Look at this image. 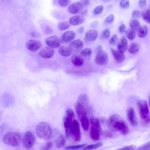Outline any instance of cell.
<instances>
[{"label":"cell","mask_w":150,"mask_h":150,"mask_svg":"<svg viewBox=\"0 0 150 150\" xmlns=\"http://www.w3.org/2000/svg\"><path fill=\"white\" fill-rule=\"evenodd\" d=\"M107 126L112 132L119 131L123 135H126L129 132V128L125 122L119 115L114 114L108 118Z\"/></svg>","instance_id":"cell-1"},{"label":"cell","mask_w":150,"mask_h":150,"mask_svg":"<svg viewBox=\"0 0 150 150\" xmlns=\"http://www.w3.org/2000/svg\"><path fill=\"white\" fill-rule=\"evenodd\" d=\"M89 97L86 93H82L79 97L74 108L79 119L83 116H87L88 112L91 109L89 106Z\"/></svg>","instance_id":"cell-2"},{"label":"cell","mask_w":150,"mask_h":150,"mask_svg":"<svg viewBox=\"0 0 150 150\" xmlns=\"http://www.w3.org/2000/svg\"><path fill=\"white\" fill-rule=\"evenodd\" d=\"M75 119V115L73 110L67 109L64 116L63 121L66 136L69 139H72V128L73 120Z\"/></svg>","instance_id":"cell-3"},{"label":"cell","mask_w":150,"mask_h":150,"mask_svg":"<svg viewBox=\"0 0 150 150\" xmlns=\"http://www.w3.org/2000/svg\"><path fill=\"white\" fill-rule=\"evenodd\" d=\"M36 131L38 136L43 140H48L52 137V129L50 124L46 122H39L36 125Z\"/></svg>","instance_id":"cell-4"},{"label":"cell","mask_w":150,"mask_h":150,"mask_svg":"<svg viewBox=\"0 0 150 150\" xmlns=\"http://www.w3.org/2000/svg\"><path fill=\"white\" fill-rule=\"evenodd\" d=\"M22 140L21 134L16 132H11L7 133L3 137V142L7 145L13 146H18Z\"/></svg>","instance_id":"cell-5"},{"label":"cell","mask_w":150,"mask_h":150,"mask_svg":"<svg viewBox=\"0 0 150 150\" xmlns=\"http://www.w3.org/2000/svg\"><path fill=\"white\" fill-rule=\"evenodd\" d=\"M137 104L140 116L144 121L149 117V115L147 102L145 100H140Z\"/></svg>","instance_id":"cell-6"},{"label":"cell","mask_w":150,"mask_h":150,"mask_svg":"<svg viewBox=\"0 0 150 150\" xmlns=\"http://www.w3.org/2000/svg\"><path fill=\"white\" fill-rule=\"evenodd\" d=\"M35 138L33 133L30 131H27L24 134L22 139L23 145L26 149L31 148L34 145Z\"/></svg>","instance_id":"cell-7"},{"label":"cell","mask_w":150,"mask_h":150,"mask_svg":"<svg viewBox=\"0 0 150 150\" xmlns=\"http://www.w3.org/2000/svg\"><path fill=\"white\" fill-rule=\"evenodd\" d=\"M127 120L130 125L133 127H135L138 125V120L134 109L132 108H128L126 112Z\"/></svg>","instance_id":"cell-8"},{"label":"cell","mask_w":150,"mask_h":150,"mask_svg":"<svg viewBox=\"0 0 150 150\" xmlns=\"http://www.w3.org/2000/svg\"><path fill=\"white\" fill-rule=\"evenodd\" d=\"M71 132L72 139L76 142L79 141L81 138L79 125V123L75 119L73 121Z\"/></svg>","instance_id":"cell-9"},{"label":"cell","mask_w":150,"mask_h":150,"mask_svg":"<svg viewBox=\"0 0 150 150\" xmlns=\"http://www.w3.org/2000/svg\"><path fill=\"white\" fill-rule=\"evenodd\" d=\"M108 59V56L107 53L103 50L97 54L95 61L97 64L103 65L107 63Z\"/></svg>","instance_id":"cell-10"},{"label":"cell","mask_w":150,"mask_h":150,"mask_svg":"<svg viewBox=\"0 0 150 150\" xmlns=\"http://www.w3.org/2000/svg\"><path fill=\"white\" fill-rule=\"evenodd\" d=\"M26 48L29 50L34 52L38 50L42 46L41 42L38 40L31 39L28 41L25 44Z\"/></svg>","instance_id":"cell-11"},{"label":"cell","mask_w":150,"mask_h":150,"mask_svg":"<svg viewBox=\"0 0 150 150\" xmlns=\"http://www.w3.org/2000/svg\"><path fill=\"white\" fill-rule=\"evenodd\" d=\"M83 46V42L80 39H77L72 42L69 47L72 53L79 52L82 49Z\"/></svg>","instance_id":"cell-12"},{"label":"cell","mask_w":150,"mask_h":150,"mask_svg":"<svg viewBox=\"0 0 150 150\" xmlns=\"http://www.w3.org/2000/svg\"><path fill=\"white\" fill-rule=\"evenodd\" d=\"M45 41L47 45L51 48H57L61 44L60 39L56 36H52L47 38Z\"/></svg>","instance_id":"cell-13"},{"label":"cell","mask_w":150,"mask_h":150,"mask_svg":"<svg viewBox=\"0 0 150 150\" xmlns=\"http://www.w3.org/2000/svg\"><path fill=\"white\" fill-rule=\"evenodd\" d=\"M54 51L50 47H44L40 50L39 54L42 57L47 59L52 57L54 55Z\"/></svg>","instance_id":"cell-14"},{"label":"cell","mask_w":150,"mask_h":150,"mask_svg":"<svg viewBox=\"0 0 150 150\" xmlns=\"http://www.w3.org/2000/svg\"><path fill=\"white\" fill-rule=\"evenodd\" d=\"M83 7L80 2H74L71 4L68 8V11L72 14H76L81 12Z\"/></svg>","instance_id":"cell-15"},{"label":"cell","mask_w":150,"mask_h":150,"mask_svg":"<svg viewBox=\"0 0 150 150\" xmlns=\"http://www.w3.org/2000/svg\"><path fill=\"white\" fill-rule=\"evenodd\" d=\"M98 32L96 30L93 29L88 30L85 35V40L87 41H94L97 38Z\"/></svg>","instance_id":"cell-16"},{"label":"cell","mask_w":150,"mask_h":150,"mask_svg":"<svg viewBox=\"0 0 150 150\" xmlns=\"http://www.w3.org/2000/svg\"><path fill=\"white\" fill-rule=\"evenodd\" d=\"M128 48V42L127 39L122 36L118 41L117 45V50L123 53L125 52Z\"/></svg>","instance_id":"cell-17"},{"label":"cell","mask_w":150,"mask_h":150,"mask_svg":"<svg viewBox=\"0 0 150 150\" xmlns=\"http://www.w3.org/2000/svg\"><path fill=\"white\" fill-rule=\"evenodd\" d=\"M71 61L72 64L77 67L81 66L84 62V59L81 55L76 54H74L71 57Z\"/></svg>","instance_id":"cell-18"},{"label":"cell","mask_w":150,"mask_h":150,"mask_svg":"<svg viewBox=\"0 0 150 150\" xmlns=\"http://www.w3.org/2000/svg\"><path fill=\"white\" fill-rule=\"evenodd\" d=\"M75 35V32L73 31H68L65 32L61 37V40L64 43H67L71 41L74 38Z\"/></svg>","instance_id":"cell-19"},{"label":"cell","mask_w":150,"mask_h":150,"mask_svg":"<svg viewBox=\"0 0 150 150\" xmlns=\"http://www.w3.org/2000/svg\"><path fill=\"white\" fill-rule=\"evenodd\" d=\"M111 51L115 60L117 62L121 63L125 59V55L123 53L113 48L111 49Z\"/></svg>","instance_id":"cell-20"},{"label":"cell","mask_w":150,"mask_h":150,"mask_svg":"<svg viewBox=\"0 0 150 150\" xmlns=\"http://www.w3.org/2000/svg\"><path fill=\"white\" fill-rule=\"evenodd\" d=\"M84 21L83 16L81 15H76L70 18L69 20V23L72 25H79Z\"/></svg>","instance_id":"cell-21"},{"label":"cell","mask_w":150,"mask_h":150,"mask_svg":"<svg viewBox=\"0 0 150 150\" xmlns=\"http://www.w3.org/2000/svg\"><path fill=\"white\" fill-rule=\"evenodd\" d=\"M90 121L91 128L96 129L102 133V129L98 119L96 117L92 116L90 118Z\"/></svg>","instance_id":"cell-22"},{"label":"cell","mask_w":150,"mask_h":150,"mask_svg":"<svg viewBox=\"0 0 150 150\" xmlns=\"http://www.w3.org/2000/svg\"><path fill=\"white\" fill-rule=\"evenodd\" d=\"M58 52L61 55L65 57H69L72 54L69 47L64 46L59 47Z\"/></svg>","instance_id":"cell-23"},{"label":"cell","mask_w":150,"mask_h":150,"mask_svg":"<svg viewBox=\"0 0 150 150\" xmlns=\"http://www.w3.org/2000/svg\"><path fill=\"white\" fill-rule=\"evenodd\" d=\"M101 133L98 130L92 128H91L90 136L94 141H98L100 139V135Z\"/></svg>","instance_id":"cell-24"},{"label":"cell","mask_w":150,"mask_h":150,"mask_svg":"<svg viewBox=\"0 0 150 150\" xmlns=\"http://www.w3.org/2000/svg\"><path fill=\"white\" fill-rule=\"evenodd\" d=\"M66 141L63 135L59 137L55 141L56 147L59 148L64 147L66 144Z\"/></svg>","instance_id":"cell-25"},{"label":"cell","mask_w":150,"mask_h":150,"mask_svg":"<svg viewBox=\"0 0 150 150\" xmlns=\"http://www.w3.org/2000/svg\"><path fill=\"white\" fill-rule=\"evenodd\" d=\"M79 120L83 129L85 131H87L89 129L90 123L87 116H83Z\"/></svg>","instance_id":"cell-26"},{"label":"cell","mask_w":150,"mask_h":150,"mask_svg":"<svg viewBox=\"0 0 150 150\" xmlns=\"http://www.w3.org/2000/svg\"><path fill=\"white\" fill-rule=\"evenodd\" d=\"M147 32L148 28L147 26L145 25H143L138 30V35L140 38H143L146 35Z\"/></svg>","instance_id":"cell-27"},{"label":"cell","mask_w":150,"mask_h":150,"mask_svg":"<svg viewBox=\"0 0 150 150\" xmlns=\"http://www.w3.org/2000/svg\"><path fill=\"white\" fill-rule=\"evenodd\" d=\"M129 25L131 29L135 31L138 30L141 27L139 22L135 19L131 20L130 21Z\"/></svg>","instance_id":"cell-28"},{"label":"cell","mask_w":150,"mask_h":150,"mask_svg":"<svg viewBox=\"0 0 150 150\" xmlns=\"http://www.w3.org/2000/svg\"><path fill=\"white\" fill-rule=\"evenodd\" d=\"M139 45L135 42L132 43L129 46L128 50V52L131 54H134L139 50Z\"/></svg>","instance_id":"cell-29"},{"label":"cell","mask_w":150,"mask_h":150,"mask_svg":"<svg viewBox=\"0 0 150 150\" xmlns=\"http://www.w3.org/2000/svg\"><path fill=\"white\" fill-rule=\"evenodd\" d=\"M141 15L143 19L146 22L150 23V9H145L141 13Z\"/></svg>","instance_id":"cell-30"},{"label":"cell","mask_w":150,"mask_h":150,"mask_svg":"<svg viewBox=\"0 0 150 150\" xmlns=\"http://www.w3.org/2000/svg\"><path fill=\"white\" fill-rule=\"evenodd\" d=\"M92 53L91 49L90 48H87L81 51L80 55L83 57L87 59H90L91 57Z\"/></svg>","instance_id":"cell-31"},{"label":"cell","mask_w":150,"mask_h":150,"mask_svg":"<svg viewBox=\"0 0 150 150\" xmlns=\"http://www.w3.org/2000/svg\"><path fill=\"white\" fill-rule=\"evenodd\" d=\"M103 143L101 142H98L96 144H91L86 146L83 147V150H93L102 146Z\"/></svg>","instance_id":"cell-32"},{"label":"cell","mask_w":150,"mask_h":150,"mask_svg":"<svg viewBox=\"0 0 150 150\" xmlns=\"http://www.w3.org/2000/svg\"><path fill=\"white\" fill-rule=\"evenodd\" d=\"M126 35L128 39L133 40L136 36L135 31L131 29H129L126 31Z\"/></svg>","instance_id":"cell-33"},{"label":"cell","mask_w":150,"mask_h":150,"mask_svg":"<svg viewBox=\"0 0 150 150\" xmlns=\"http://www.w3.org/2000/svg\"><path fill=\"white\" fill-rule=\"evenodd\" d=\"M70 27L69 23L66 21H63L59 23L58 25V27L60 30H63L69 28Z\"/></svg>","instance_id":"cell-34"},{"label":"cell","mask_w":150,"mask_h":150,"mask_svg":"<svg viewBox=\"0 0 150 150\" xmlns=\"http://www.w3.org/2000/svg\"><path fill=\"white\" fill-rule=\"evenodd\" d=\"M110 31L108 28L104 29L101 32L100 34L101 38L103 39H108L110 37Z\"/></svg>","instance_id":"cell-35"},{"label":"cell","mask_w":150,"mask_h":150,"mask_svg":"<svg viewBox=\"0 0 150 150\" xmlns=\"http://www.w3.org/2000/svg\"><path fill=\"white\" fill-rule=\"evenodd\" d=\"M86 144H85L75 146H68L66 147L65 148V149L66 150H68L78 149L84 147L86 145Z\"/></svg>","instance_id":"cell-36"},{"label":"cell","mask_w":150,"mask_h":150,"mask_svg":"<svg viewBox=\"0 0 150 150\" xmlns=\"http://www.w3.org/2000/svg\"><path fill=\"white\" fill-rule=\"evenodd\" d=\"M104 8L103 6L100 5L96 7L93 10V12L96 15H99L103 11Z\"/></svg>","instance_id":"cell-37"},{"label":"cell","mask_w":150,"mask_h":150,"mask_svg":"<svg viewBox=\"0 0 150 150\" xmlns=\"http://www.w3.org/2000/svg\"><path fill=\"white\" fill-rule=\"evenodd\" d=\"M52 143L51 142H49L43 145L40 148L41 150H49L51 148Z\"/></svg>","instance_id":"cell-38"},{"label":"cell","mask_w":150,"mask_h":150,"mask_svg":"<svg viewBox=\"0 0 150 150\" xmlns=\"http://www.w3.org/2000/svg\"><path fill=\"white\" fill-rule=\"evenodd\" d=\"M118 40V36L116 34H114L112 35L109 41V43L112 45H115L117 42Z\"/></svg>","instance_id":"cell-39"},{"label":"cell","mask_w":150,"mask_h":150,"mask_svg":"<svg viewBox=\"0 0 150 150\" xmlns=\"http://www.w3.org/2000/svg\"><path fill=\"white\" fill-rule=\"evenodd\" d=\"M129 1L127 0H122L120 2V6L123 8H128L129 6Z\"/></svg>","instance_id":"cell-40"},{"label":"cell","mask_w":150,"mask_h":150,"mask_svg":"<svg viewBox=\"0 0 150 150\" xmlns=\"http://www.w3.org/2000/svg\"><path fill=\"white\" fill-rule=\"evenodd\" d=\"M150 149V141L141 146L136 150H148Z\"/></svg>","instance_id":"cell-41"},{"label":"cell","mask_w":150,"mask_h":150,"mask_svg":"<svg viewBox=\"0 0 150 150\" xmlns=\"http://www.w3.org/2000/svg\"><path fill=\"white\" fill-rule=\"evenodd\" d=\"M141 15L139 11L138 10L133 11L132 14V17L134 19H137L139 18Z\"/></svg>","instance_id":"cell-42"},{"label":"cell","mask_w":150,"mask_h":150,"mask_svg":"<svg viewBox=\"0 0 150 150\" xmlns=\"http://www.w3.org/2000/svg\"><path fill=\"white\" fill-rule=\"evenodd\" d=\"M71 1L69 0H62L58 1L59 5L65 7L67 6Z\"/></svg>","instance_id":"cell-43"},{"label":"cell","mask_w":150,"mask_h":150,"mask_svg":"<svg viewBox=\"0 0 150 150\" xmlns=\"http://www.w3.org/2000/svg\"><path fill=\"white\" fill-rule=\"evenodd\" d=\"M114 19V16L113 14H111L109 15L105 19V22L108 23H112Z\"/></svg>","instance_id":"cell-44"},{"label":"cell","mask_w":150,"mask_h":150,"mask_svg":"<svg viewBox=\"0 0 150 150\" xmlns=\"http://www.w3.org/2000/svg\"><path fill=\"white\" fill-rule=\"evenodd\" d=\"M136 148V146H135L130 145L119 149L117 150H134Z\"/></svg>","instance_id":"cell-45"},{"label":"cell","mask_w":150,"mask_h":150,"mask_svg":"<svg viewBox=\"0 0 150 150\" xmlns=\"http://www.w3.org/2000/svg\"><path fill=\"white\" fill-rule=\"evenodd\" d=\"M118 30L119 32L121 33L125 32L126 30V27L125 25L123 23L121 24L119 27Z\"/></svg>","instance_id":"cell-46"},{"label":"cell","mask_w":150,"mask_h":150,"mask_svg":"<svg viewBox=\"0 0 150 150\" xmlns=\"http://www.w3.org/2000/svg\"><path fill=\"white\" fill-rule=\"evenodd\" d=\"M146 5V0H141L139 1V6L141 8H145Z\"/></svg>","instance_id":"cell-47"},{"label":"cell","mask_w":150,"mask_h":150,"mask_svg":"<svg viewBox=\"0 0 150 150\" xmlns=\"http://www.w3.org/2000/svg\"><path fill=\"white\" fill-rule=\"evenodd\" d=\"M79 2L81 4L83 7L87 6L89 4L90 2V1L88 0H83L80 1Z\"/></svg>","instance_id":"cell-48"},{"label":"cell","mask_w":150,"mask_h":150,"mask_svg":"<svg viewBox=\"0 0 150 150\" xmlns=\"http://www.w3.org/2000/svg\"><path fill=\"white\" fill-rule=\"evenodd\" d=\"M102 46L100 45H99L96 47L95 49V51L96 54L103 51Z\"/></svg>","instance_id":"cell-49"},{"label":"cell","mask_w":150,"mask_h":150,"mask_svg":"<svg viewBox=\"0 0 150 150\" xmlns=\"http://www.w3.org/2000/svg\"><path fill=\"white\" fill-rule=\"evenodd\" d=\"M105 135L106 137L109 138H111L112 136V134L109 131H105Z\"/></svg>","instance_id":"cell-50"},{"label":"cell","mask_w":150,"mask_h":150,"mask_svg":"<svg viewBox=\"0 0 150 150\" xmlns=\"http://www.w3.org/2000/svg\"><path fill=\"white\" fill-rule=\"evenodd\" d=\"M84 30V28L83 26H81L79 27L78 30V32L80 33H82Z\"/></svg>","instance_id":"cell-51"},{"label":"cell","mask_w":150,"mask_h":150,"mask_svg":"<svg viewBox=\"0 0 150 150\" xmlns=\"http://www.w3.org/2000/svg\"><path fill=\"white\" fill-rule=\"evenodd\" d=\"M87 13L88 10L87 9H86L81 13V15L83 16H84L86 15Z\"/></svg>","instance_id":"cell-52"},{"label":"cell","mask_w":150,"mask_h":150,"mask_svg":"<svg viewBox=\"0 0 150 150\" xmlns=\"http://www.w3.org/2000/svg\"><path fill=\"white\" fill-rule=\"evenodd\" d=\"M149 106L150 107V98L149 100Z\"/></svg>","instance_id":"cell-53"},{"label":"cell","mask_w":150,"mask_h":150,"mask_svg":"<svg viewBox=\"0 0 150 150\" xmlns=\"http://www.w3.org/2000/svg\"><path fill=\"white\" fill-rule=\"evenodd\" d=\"M149 122H150V117L149 118Z\"/></svg>","instance_id":"cell-54"},{"label":"cell","mask_w":150,"mask_h":150,"mask_svg":"<svg viewBox=\"0 0 150 150\" xmlns=\"http://www.w3.org/2000/svg\"><path fill=\"white\" fill-rule=\"evenodd\" d=\"M150 150V149H149V150Z\"/></svg>","instance_id":"cell-55"}]
</instances>
